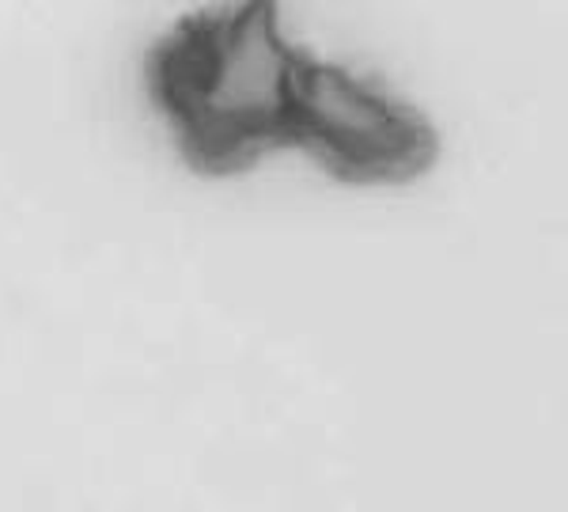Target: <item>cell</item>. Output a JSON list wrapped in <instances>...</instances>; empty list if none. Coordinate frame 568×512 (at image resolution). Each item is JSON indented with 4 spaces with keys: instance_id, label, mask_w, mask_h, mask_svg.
Segmentation results:
<instances>
[{
    "instance_id": "cell-2",
    "label": "cell",
    "mask_w": 568,
    "mask_h": 512,
    "mask_svg": "<svg viewBox=\"0 0 568 512\" xmlns=\"http://www.w3.org/2000/svg\"><path fill=\"white\" fill-rule=\"evenodd\" d=\"M292 144L353 182H406L436 157V133L414 107L356 72L307 61Z\"/></svg>"
},
{
    "instance_id": "cell-1",
    "label": "cell",
    "mask_w": 568,
    "mask_h": 512,
    "mask_svg": "<svg viewBox=\"0 0 568 512\" xmlns=\"http://www.w3.org/2000/svg\"><path fill=\"white\" fill-rule=\"evenodd\" d=\"M311 53L288 39L270 0L205 8L155 42L149 88L190 163L235 171L292 144Z\"/></svg>"
}]
</instances>
